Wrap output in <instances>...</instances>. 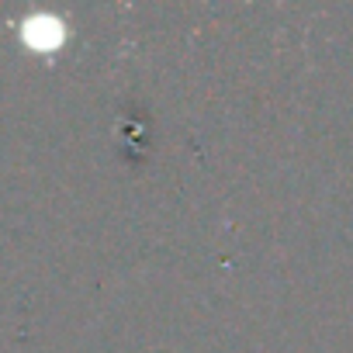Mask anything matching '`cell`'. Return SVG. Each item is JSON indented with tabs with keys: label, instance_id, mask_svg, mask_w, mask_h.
I'll list each match as a JSON object with an SVG mask.
<instances>
[{
	"label": "cell",
	"instance_id": "6da1fadb",
	"mask_svg": "<svg viewBox=\"0 0 353 353\" xmlns=\"http://www.w3.org/2000/svg\"><path fill=\"white\" fill-rule=\"evenodd\" d=\"M63 39H66V25L59 18H52V14L32 18V21L21 25V42L39 49V52H56L63 46Z\"/></svg>",
	"mask_w": 353,
	"mask_h": 353
}]
</instances>
